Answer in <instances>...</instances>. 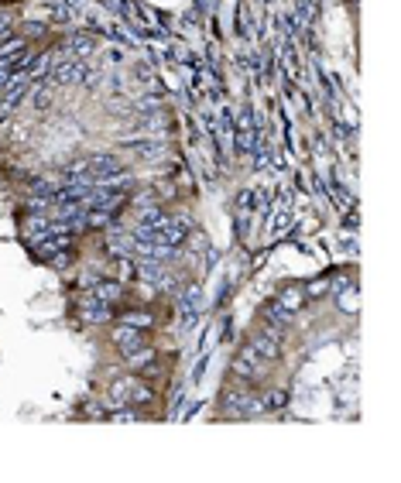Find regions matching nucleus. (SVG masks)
I'll return each mask as SVG.
<instances>
[{
  "instance_id": "obj_28",
  "label": "nucleus",
  "mask_w": 401,
  "mask_h": 483,
  "mask_svg": "<svg viewBox=\"0 0 401 483\" xmlns=\"http://www.w3.org/2000/svg\"><path fill=\"white\" fill-rule=\"evenodd\" d=\"M237 202H240V206H244V209H251V206H254V189H244V193H240V199H237Z\"/></svg>"
},
{
  "instance_id": "obj_10",
  "label": "nucleus",
  "mask_w": 401,
  "mask_h": 483,
  "mask_svg": "<svg viewBox=\"0 0 401 483\" xmlns=\"http://www.w3.org/2000/svg\"><path fill=\"white\" fill-rule=\"evenodd\" d=\"M66 52H69L72 59L86 62V59L97 52V41H93L90 34H83V31H72V34H69V41H66Z\"/></svg>"
},
{
  "instance_id": "obj_11",
  "label": "nucleus",
  "mask_w": 401,
  "mask_h": 483,
  "mask_svg": "<svg viewBox=\"0 0 401 483\" xmlns=\"http://www.w3.org/2000/svg\"><path fill=\"white\" fill-rule=\"evenodd\" d=\"M93 298H100L106 305H117L120 298H124V282H110V278H97L93 282V288H90Z\"/></svg>"
},
{
  "instance_id": "obj_1",
  "label": "nucleus",
  "mask_w": 401,
  "mask_h": 483,
  "mask_svg": "<svg viewBox=\"0 0 401 483\" xmlns=\"http://www.w3.org/2000/svg\"><path fill=\"white\" fill-rule=\"evenodd\" d=\"M48 76H52L59 86H90V83L97 79V72H93L86 62H79V59H62Z\"/></svg>"
},
{
  "instance_id": "obj_8",
  "label": "nucleus",
  "mask_w": 401,
  "mask_h": 483,
  "mask_svg": "<svg viewBox=\"0 0 401 483\" xmlns=\"http://www.w3.org/2000/svg\"><path fill=\"white\" fill-rule=\"evenodd\" d=\"M189 230H193V219H189V216H168L165 230H162L155 240H162V244H168V247H179V244L189 237Z\"/></svg>"
},
{
  "instance_id": "obj_15",
  "label": "nucleus",
  "mask_w": 401,
  "mask_h": 483,
  "mask_svg": "<svg viewBox=\"0 0 401 483\" xmlns=\"http://www.w3.org/2000/svg\"><path fill=\"white\" fill-rule=\"evenodd\" d=\"M113 213H117V209H86V213H83L86 230H103V226H110V223H113Z\"/></svg>"
},
{
  "instance_id": "obj_4",
  "label": "nucleus",
  "mask_w": 401,
  "mask_h": 483,
  "mask_svg": "<svg viewBox=\"0 0 401 483\" xmlns=\"http://www.w3.org/2000/svg\"><path fill=\"white\" fill-rule=\"evenodd\" d=\"M79 322L83 326H106V322H113V305H106V302L93 298V295H83V302H79Z\"/></svg>"
},
{
  "instance_id": "obj_13",
  "label": "nucleus",
  "mask_w": 401,
  "mask_h": 483,
  "mask_svg": "<svg viewBox=\"0 0 401 483\" xmlns=\"http://www.w3.org/2000/svg\"><path fill=\"white\" fill-rule=\"evenodd\" d=\"M275 302H278V305H282L285 312H292V315H295V312H302V305H305V295H302V288L288 285V288H285L282 295H278V298H275Z\"/></svg>"
},
{
  "instance_id": "obj_19",
  "label": "nucleus",
  "mask_w": 401,
  "mask_h": 483,
  "mask_svg": "<svg viewBox=\"0 0 401 483\" xmlns=\"http://www.w3.org/2000/svg\"><path fill=\"white\" fill-rule=\"evenodd\" d=\"M120 322L137 326V329H151V326H155V315H151V312H124V315H120Z\"/></svg>"
},
{
  "instance_id": "obj_27",
  "label": "nucleus",
  "mask_w": 401,
  "mask_h": 483,
  "mask_svg": "<svg viewBox=\"0 0 401 483\" xmlns=\"http://www.w3.org/2000/svg\"><path fill=\"white\" fill-rule=\"evenodd\" d=\"M134 76H137V79H144L148 86H155V83H158V79H155V72H151L148 66H134Z\"/></svg>"
},
{
  "instance_id": "obj_3",
  "label": "nucleus",
  "mask_w": 401,
  "mask_h": 483,
  "mask_svg": "<svg viewBox=\"0 0 401 483\" xmlns=\"http://www.w3.org/2000/svg\"><path fill=\"white\" fill-rule=\"evenodd\" d=\"M110 397L113 401H120V404H148L151 401V387L141 384L137 377H120V381H113L110 384Z\"/></svg>"
},
{
  "instance_id": "obj_22",
  "label": "nucleus",
  "mask_w": 401,
  "mask_h": 483,
  "mask_svg": "<svg viewBox=\"0 0 401 483\" xmlns=\"http://www.w3.org/2000/svg\"><path fill=\"white\" fill-rule=\"evenodd\" d=\"M264 404H268V411H282L288 404V391H282V387L278 391H268L264 394Z\"/></svg>"
},
{
  "instance_id": "obj_12",
  "label": "nucleus",
  "mask_w": 401,
  "mask_h": 483,
  "mask_svg": "<svg viewBox=\"0 0 401 483\" xmlns=\"http://www.w3.org/2000/svg\"><path fill=\"white\" fill-rule=\"evenodd\" d=\"M336 308H340V312H350V315L360 308V291H357V285H350V282H346V285H340V295H336Z\"/></svg>"
},
{
  "instance_id": "obj_14",
  "label": "nucleus",
  "mask_w": 401,
  "mask_h": 483,
  "mask_svg": "<svg viewBox=\"0 0 401 483\" xmlns=\"http://www.w3.org/2000/svg\"><path fill=\"white\" fill-rule=\"evenodd\" d=\"M264 319L271 322V329H285L295 315H292V312H285L278 302H268V305H264Z\"/></svg>"
},
{
  "instance_id": "obj_26",
  "label": "nucleus",
  "mask_w": 401,
  "mask_h": 483,
  "mask_svg": "<svg viewBox=\"0 0 401 483\" xmlns=\"http://www.w3.org/2000/svg\"><path fill=\"white\" fill-rule=\"evenodd\" d=\"M106 62H110V66H120V62H124V48H120V45H110V48H106Z\"/></svg>"
},
{
  "instance_id": "obj_18",
  "label": "nucleus",
  "mask_w": 401,
  "mask_h": 483,
  "mask_svg": "<svg viewBox=\"0 0 401 483\" xmlns=\"http://www.w3.org/2000/svg\"><path fill=\"white\" fill-rule=\"evenodd\" d=\"M124 360H127V367H130V371H141V367H151V364H155V353H151L148 346H141V350L127 353Z\"/></svg>"
},
{
  "instance_id": "obj_25",
  "label": "nucleus",
  "mask_w": 401,
  "mask_h": 483,
  "mask_svg": "<svg viewBox=\"0 0 401 483\" xmlns=\"http://www.w3.org/2000/svg\"><path fill=\"white\" fill-rule=\"evenodd\" d=\"M38 34H45V24H38V21H31V24H24V34H21V38L28 41V38H38Z\"/></svg>"
},
{
  "instance_id": "obj_16",
  "label": "nucleus",
  "mask_w": 401,
  "mask_h": 483,
  "mask_svg": "<svg viewBox=\"0 0 401 483\" xmlns=\"http://www.w3.org/2000/svg\"><path fill=\"white\" fill-rule=\"evenodd\" d=\"M251 155H254V168H257V172L271 168V161H275V158H271V144H268L264 137H261V141L254 144V151H251Z\"/></svg>"
},
{
  "instance_id": "obj_23",
  "label": "nucleus",
  "mask_w": 401,
  "mask_h": 483,
  "mask_svg": "<svg viewBox=\"0 0 401 483\" xmlns=\"http://www.w3.org/2000/svg\"><path fill=\"white\" fill-rule=\"evenodd\" d=\"M302 295H305V298H322V295H329V278H312Z\"/></svg>"
},
{
  "instance_id": "obj_24",
  "label": "nucleus",
  "mask_w": 401,
  "mask_h": 483,
  "mask_svg": "<svg viewBox=\"0 0 401 483\" xmlns=\"http://www.w3.org/2000/svg\"><path fill=\"white\" fill-rule=\"evenodd\" d=\"M233 24H237V34H240V38H251V17H247V7H244V3L237 7Z\"/></svg>"
},
{
  "instance_id": "obj_9",
  "label": "nucleus",
  "mask_w": 401,
  "mask_h": 483,
  "mask_svg": "<svg viewBox=\"0 0 401 483\" xmlns=\"http://www.w3.org/2000/svg\"><path fill=\"white\" fill-rule=\"evenodd\" d=\"M278 343H282L278 336H271V333H257V336H251L247 346L268 364V360H278V357H282V346H278Z\"/></svg>"
},
{
  "instance_id": "obj_20",
  "label": "nucleus",
  "mask_w": 401,
  "mask_h": 483,
  "mask_svg": "<svg viewBox=\"0 0 401 483\" xmlns=\"http://www.w3.org/2000/svg\"><path fill=\"white\" fill-rule=\"evenodd\" d=\"M137 113H144V117H155V113H162V97L158 93H148V97H141L137 103Z\"/></svg>"
},
{
  "instance_id": "obj_7",
  "label": "nucleus",
  "mask_w": 401,
  "mask_h": 483,
  "mask_svg": "<svg viewBox=\"0 0 401 483\" xmlns=\"http://www.w3.org/2000/svg\"><path fill=\"white\" fill-rule=\"evenodd\" d=\"M233 374H240L244 381H257L264 374V360L251 350V346H240L237 357H233Z\"/></svg>"
},
{
  "instance_id": "obj_29",
  "label": "nucleus",
  "mask_w": 401,
  "mask_h": 483,
  "mask_svg": "<svg viewBox=\"0 0 401 483\" xmlns=\"http://www.w3.org/2000/svg\"><path fill=\"white\" fill-rule=\"evenodd\" d=\"M7 38H10V21L0 17V41H7Z\"/></svg>"
},
{
  "instance_id": "obj_21",
  "label": "nucleus",
  "mask_w": 401,
  "mask_h": 483,
  "mask_svg": "<svg viewBox=\"0 0 401 483\" xmlns=\"http://www.w3.org/2000/svg\"><path fill=\"white\" fill-rule=\"evenodd\" d=\"M48 83H52V76H48V79H38V83H35V106H38V110H48V106H52V93H48Z\"/></svg>"
},
{
  "instance_id": "obj_6",
  "label": "nucleus",
  "mask_w": 401,
  "mask_h": 483,
  "mask_svg": "<svg viewBox=\"0 0 401 483\" xmlns=\"http://www.w3.org/2000/svg\"><path fill=\"white\" fill-rule=\"evenodd\" d=\"M124 148H127L134 158H141V161H158V158L165 155V141H162V137H127Z\"/></svg>"
},
{
  "instance_id": "obj_2",
  "label": "nucleus",
  "mask_w": 401,
  "mask_h": 483,
  "mask_svg": "<svg viewBox=\"0 0 401 483\" xmlns=\"http://www.w3.org/2000/svg\"><path fill=\"white\" fill-rule=\"evenodd\" d=\"M72 244H76V233H38V237H31V247H35L38 261L66 254V250H72Z\"/></svg>"
},
{
  "instance_id": "obj_17",
  "label": "nucleus",
  "mask_w": 401,
  "mask_h": 483,
  "mask_svg": "<svg viewBox=\"0 0 401 483\" xmlns=\"http://www.w3.org/2000/svg\"><path fill=\"white\" fill-rule=\"evenodd\" d=\"M24 48H28V41L10 34L7 41H0V62H7V66H10V62H14V55H17V52H24Z\"/></svg>"
},
{
  "instance_id": "obj_5",
  "label": "nucleus",
  "mask_w": 401,
  "mask_h": 483,
  "mask_svg": "<svg viewBox=\"0 0 401 483\" xmlns=\"http://www.w3.org/2000/svg\"><path fill=\"white\" fill-rule=\"evenodd\" d=\"M110 339H113V346L120 350V357H127V353H134V350L148 346V339H144V329H137V326H127V322H117V329L110 333Z\"/></svg>"
}]
</instances>
